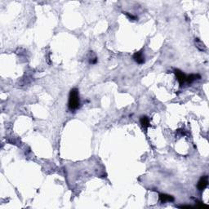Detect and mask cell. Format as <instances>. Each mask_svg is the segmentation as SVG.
Returning a JSON list of instances; mask_svg holds the SVG:
<instances>
[{"instance_id":"3957f363","label":"cell","mask_w":209,"mask_h":209,"mask_svg":"<svg viewBox=\"0 0 209 209\" xmlns=\"http://www.w3.org/2000/svg\"><path fill=\"white\" fill-rule=\"evenodd\" d=\"M175 74H176L177 80L179 81L181 85H182L183 83H185V82H186V75L183 73L182 71L179 70H175Z\"/></svg>"},{"instance_id":"8992f818","label":"cell","mask_w":209,"mask_h":209,"mask_svg":"<svg viewBox=\"0 0 209 209\" xmlns=\"http://www.w3.org/2000/svg\"><path fill=\"white\" fill-rule=\"evenodd\" d=\"M201 79V76L199 75V74H190V75H188V76H186V82H187V83H192V82H194V81H195V80L197 79Z\"/></svg>"},{"instance_id":"ba28073f","label":"cell","mask_w":209,"mask_h":209,"mask_svg":"<svg viewBox=\"0 0 209 209\" xmlns=\"http://www.w3.org/2000/svg\"><path fill=\"white\" fill-rule=\"evenodd\" d=\"M125 15L127 16V17H129L131 20H137V17L136 16H135L132 15V14H130V13H128V12H124Z\"/></svg>"},{"instance_id":"52a82bcc","label":"cell","mask_w":209,"mask_h":209,"mask_svg":"<svg viewBox=\"0 0 209 209\" xmlns=\"http://www.w3.org/2000/svg\"><path fill=\"white\" fill-rule=\"evenodd\" d=\"M140 122H141V124L142 126L145 128H147L150 126V120H149V118L146 117V116H142L141 118H140Z\"/></svg>"},{"instance_id":"5b68a950","label":"cell","mask_w":209,"mask_h":209,"mask_svg":"<svg viewBox=\"0 0 209 209\" xmlns=\"http://www.w3.org/2000/svg\"><path fill=\"white\" fill-rule=\"evenodd\" d=\"M133 59L138 64H143L145 62V56L142 52H137L133 55Z\"/></svg>"},{"instance_id":"6da1fadb","label":"cell","mask_w":209,"mask_h":209,"mask_svg":"<svg viewBox=\"0 0 209 209\" xmlns=\"http://www.w3.org/2000/svg\"><path fill=\"white\" fill-rule=\"evenodd\" d=\"M80 105L79 95V90L77 88L71 89L69 96V102H68V107L70 110H75Z\"/></svg>"},{"instance_id":"7a4b0ae2","label":"cell","mask_w":209,"mask_h":209,"mask_svg":"<svg viewBox=\"0 0 209 209\" xmlns=\"http://www.w3.org/2000/svg\"><path fill=\"white\" fill-rule=\"evenodd\" d=\"M208 176H203L201 177L198 183V189L202 191L208 187Z\"/></svg>"},{"instance_id":"277c9868","label":"cell","mask_w":209,"mask_h":209,"mask_svg":"<svg viewBox=\"0 0 209 209\" xmlns=\"http://www.w3.org/2000/svg\"><path fill=\"white\" fill-rule=\"evenodd\" d=\"M159 201L162 203H166V202H172V201H174L173 196L166 194H159Z\"/></svg>"}]
</instances>
